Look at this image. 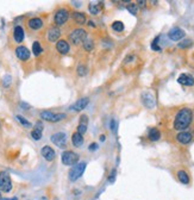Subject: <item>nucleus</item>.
<instances>
[{
	"label": "nucleus",
	"mask_w": 194,
	"mask_h": 200,
	"mask_svg": "<svg viewBox=\"0 0 194 200\" xmlns=\"http://www.w3.org/2000/svg\"><path fill=\"white\" fill-rule=\"evenodd\" d=\"M16 55L19 60L26 61V60H29V57H30V51H29V49H28L26 46H19L16 49Z\"/></svg>",
	"instance_id": "f8f14e48"
},
{
	"label": "nucleus",
	"mask_w": 194,
	"mask_h": 200,
	"mask_svg": "<svg viewBox=\"0 0 194 200\" xmlns=\"http://www.w3.org/2000/svg\"><path fill=\"white\" fill-rule=\"evenodd\" d=\"M12 189V181L7 172H0V191L8 193Z\"/></svg>",
	"instance_id": "20e7f679"
},
{
	"label": "nucleus",
	"mask_w": 194,
	"mask_h": 200,
	"mask_svg": "<svg viewBox=\"0 0 194 200\" xmlns=\"http://www.w3.org/2000/svg\"><path fill=\"white\" fill-rule=\"evenodd\" d=\"M69 18V12L66 10V8H60L56 13H55V24L61 26L63 24H66V22L68 20Z\"/></svg>",
	"instance_id": "0eeeda50"
},
{
	"label": "nucleus",
	"mask_w": 194,
	"mask_h": 200,
	"mask_svg": "<svg viewBox=\"0 0 194 200\" xmlns=\"http://www.w3.org/2000/svg\"><path fill=\"white\" fill-rule=\"evenodd\" d=\"M51 142L55 146H57L58 148H64L66 143H67V138H66V133L63 132H57L51 136Z\"/></svg>",
	"instance_id": "6e6552de"
},
{
	"label": "nucleus",
	"mask_w": 194,
	"mask_h": 200,
	"mask_svg": "<svg viewBox=\"0 0 194 200\" xmlns=\"http://www.w3.org/2000/svg\"><path fill=\"white\" fill-rule=\"evenodd\" d=\"M89 12L92 13V15H98L99 13V11H100V7L97 5V4H89Z\"/></svg>",
	"instance_id": "c756f323"
},
{
	"label": "nucleus",
	"mask_w": 194,
	"mask_h": 200,
	"mask_svg": "<svg viewBox=\"0 0 194 200\" xmlns=\"http://www.w3.org/2000/svg\"><path fill=\"white\" fill-rule=\"evenodd\" d=\"M176 139H178V142H180L181 144H188L192 141V135L189 132H180L178 136H176Z\"/></svg>",
	"instance_id": "dca6fc26"
},
{
	"label": "nucleus",
	"mask_w": 194,
	"mask_h": 200,
	"mask_svg": "<svg viewBox=\"0 0 194 200\" xmlns=\"http://www.w3.org/2000/svg\"><path fill=\"white\" fill-rule=\"evenodd\" d=\"M193 119V112L191 108H181L178 112V115H175L174 119V129L175 130H185L189 126V124L192 123Z\"/></svg>",
	"instance_id": "f257e3e1"
},
{
	"label": "nucleus",
	"mask_w": 194,
	"mask_h": 200,
	"mask_svg": "<svg viewBox=\"0 0 194 200\" xmlns=\"http://www.w3.org/2000/svg\"><path fill=\"white\" fill-rule=\"evenodd\" d=\"M88 25H89V26H93V28H94V26H95V25H94L93 22H89V23H88Z\"/></svg>",
	"instance_id": "a19ab883"
},
{
	"label": "nucleus",
	"mask_w": 194,
	"mask_h": 200,
	"mask_svg": "<svg viewBox=\"0 0 194 200\" xmlns=\"http://www.w3.org/2000/svg\"><path fill=\"white\" fill-rule=\"evenodd\" d=\"M20 106H23V107H25V108H29V105H26V104H24V102L20 104Z\"/></svg>",
	"instance_id": "ea45409f"
},
{
	"label": "nucleus",
	"mask_w": 194,
	"mask_h": 200,
	"mask_svg": "<svg viewBox=\"0 0 194 200\" xmlns=\"http://www.w3.org/2000/svg\"><path fill=\"white\" fill-rule=\"evenodd\" d=\"M110 128L112 129V131H116L117 123H116V120H114V119H112V120H111V123H110Z\"/></svg>",
	"instance_id": "e433bc0d"
},
{
	"label": "nucleus",
	"mask_w": 194,
	"mask_h": 200,
	"mask_svg": "<svg viewBox=\"0 0 194 200\" xmlns=\"http://www.w3.org/2000/svg\"><path fill=\"white\" fill-rule=\"evenodd\" d=\"M158 38H160V37H156L155 41L151 43V49H153V50H156V51H160V50H161V48L157 46V41H158Z\"/></svg>",
	"instance_id": "72a5a7b5"
},
{
	"label": "nucleus",
	"mask_w": 194,
	"mask_h": 200,
	"mask_svg": "<svg viewBox=\"0 0 194 200\" xmlns=\"http://www.w3.org/2000/svg\"><path fill=\"white\" fill-rule=\"evenodd\" d=\"M28 25H29V28L32 29V30H39L43 26V20L41 18H31L29 20Z\"/></svg>",
	"instance_id": "6ab92c4d"
},
{
	"label": "nucleus",
	"mask_w": 194,
	"mask_h": 200,
	"mask_svg": "<svg viewBox=\"0 0 194 200\" xmlns=\"http://www.w3.org/2000/svg\"><path fill=\"white\" fill-rule=\"evenodd\" d=\"M41 154L42 156L47 160V161H53L55 159V151L53 148H50L49 146H45L42 148V150H41Z\"/></svg>",
	"instance_id": "ddd939ff"
},
{
	"label": "nucleus",
	"mask_w": 194,
	"mask_h": 200,
	"mask_svg": "<svg viewBox=\"0 0 194 200\" xmlns=\"http://www.w3.org/2000/svg\"><path fill=\"white\" fill-rule=\"evenodd\" d=\"M0 200H18L17 198H11V199H7V198H1Z\"/></svg>",
	"instance_id": "58836bf2"
},
{
	"label": "nucleus",
	"mask_w": 194,
	"mask_h": 200,
	"mask_svg": "<svg viewBox=\"0 0 194 200\" xmlns=\"http://www.w3.org/2000/svg\"><path fill=\"white\" fill-rule=\"evenodd\" d=\"M86 166H87L86 162H80V163H76L75 166H73V168L68 173L70 181H76L78 179L82 176V174L86 169Z\"/></svg>",
	"instance_id": "f03ea898"
},
{
	"label": "nucleus",
	"mask_w": 194,
	"mask_h": 200,
	"mask_svg": "<svg viewBox=\"0 0 194 200\" xmlns=\"http://www.w3.org/2000/svg\"><path fill=\"white\" fill-rule=\"evenodd\" d=\"M13 38L16 41L17 43H22L24 39V30L22 26H16L15 28V31H13Z\"/></svg>",
	"instance_id": "aec40b11"
},
{
	"label": "nucleus",
	"mask_w": 194,
	"mask_h": 200,
	"mask_svg": "<svg viewBox=\"0 0 194 200\" xmlns=\"http://www.w3.org/2000/svg\"><path fill=\"white\" fill-rule=\"evenodd\" d=\"M61 159H62L63 164H66V166H75L79 161V155L76 153H74V151L67 150L62 154Z\"/></svg>",
	"instance_id": "423d86ee"
},
{
	"label": "nucleus",
	"mask_w": 194,
	"mask_h": 200,
	"mask_svg": "<svg viewBox=\"0 0 194 200\" xmlns=\"http://www.w3.org/2000/svg\"><path fill=\"white\" fill-rule=\"evenodd\" d=\"M42 131H43V125H42V123H41V122L36 123L35 129H33L31 132L32 138L36 139V141H39V139L42 138Z\"/></svg>",
	"instance_id": "2eb2a0df"
},
{
	"label": "nucleus",
	"mask_w": 194,
	"mask_h": 200,
	"mask_svg": "<svg viewBox=\"0 0 194 200\" xmlns=\"http://www.w3.org/2000/svg\"><path fill=\"white\" fill-rule=\"evenodd\" d=\"M60 36H61V31H60V29H57V28H51L50 30L48 31V39L50 42L57 41Z\"/></svg>",
	"instance_id": "412c9836"
},
{
	"label": "nucleus",
	"mask_w": 194,
	"mask_h": 200,
	"mask_svg": "<svg viewBox=\"0 0 194 200\" xmlns=\"http://www.w3.org/2000/svg\"><path fill=\"white\" fill-rule=\"evenodd\" d=\"M148 137L150 141H153V142H156V141H158L160 137H161V132L155 129V128H153V129H150L149 130V133H148Z\"/></svg>",
	"instance_id": "b1692460"
},
{
	"label": "nucleus",
	"mask_w": 194,
	"mask_h": 200,
	"mask_svg": "<svg viewBox=\"0 0 194 200\" xmlns=\"http://www.w3.org/2000/svg\"><path fill=\"white\" fill-rule=\"evenodd\" d=\"M71 142H73V144L75 146H81L84 144V137H82V135H80L79 132L73 133V136H71Z\"/></svg>",
	"instance_id": "5701e85b"
},
{
	"label": "nucleus",
	"mask_w": 194,
	"mask_h": 200,
	"mask_svg": "<svg viewBox=\"0 0 194 200\" xmlns=\"http://www.w3.org/2000/svg\"><path fill=\"white\" fill-rule=\"evenodd\" d=\"M178 179L183 184V185H188L189 184V176L185 170H179L178 172Z\"/></svg>",
	"instance_id": "393cba45"
},
{
	"label": "nucleus",
	"mask_w": 194,
	"mask_h": 200,
	"mask_svg": "<svg viewBox=\"0 0 194 200\" xmlns=\"http://www.w3.org/2000/svg\"><path fill=\"white\" fill-rule=\"evenodd\" d=\"M100 141H102V142L105 141V136H104V135H102V136H100Z\"/></svg>",
	"instance_id": "79ce46f5"
},
{
	"label": "nucleus",
	"mask_w": 194,
	"mask_h": 200,
	"mask_svg": "<svg viewBox=\"0 0 194 200\" xmlns=\"http://www.w3.org/2000/svg\"><path fill=\"white\" fill-rule=\"evenodd\" d=\"M168 36L171 41H180L181 38L185 37V31L180 28H173L169 32H168Z\"/></svg>",
	"instance_id": "9b49d317"
},
{
	"label": "nucleus",
	"mask_w": 194,
	"mask_h": 200,
	"mask_svg": "<svg viewBox=\"0 0 194 200\" xmlns=\"http://www.w3.org/2000/svg\"><path fill=\"white\" fill-rule=\"evenodd\" d=\"M127 11L131 13V15H137V11H138V6L136 4H130L127 5Z\"/></svg>",
	"instance_id": "7c9ffc66"
},
{
	"label": "nucleus",
	"mask_w": 194,
	"mask_h": 200,
	"mask_svg": "<svg viewBox=\"0 0 194 200\" xmlns=\"http://www.w3.org/2000/svg\"><path fill=\"white\" fill-rule=\"evenodd\" d=\"M11 82H12L11 75H5V76L2 77V85L5 86V87H8V86L11 85Z\"/></svg>",
	"instance_id": "2f4dec72"
},
{
	"label": "nucleus",
	"mask_w": 194,
	"mask_h": 200,
	"mask_svg": "<svg viewBox=\"0 0 194 200\" xmlns=\"http://www.w3.org/2000/svg\"><path fill=\"white\" fill-rule=\"evenodd\" d=\"M56 49H57V51L58 53H61V54H67L68 51H69V44H68V42L67 41H58L57 43H56Z\"/></svg>",
	"instance_id": "a211bd4d"
},
{
	"label": "nucleus",
	"mask_w": 194,
	"mask_h": 200,
	"mask_svg": "<svg viewBox=\"0 0 194 200\" xmlns=\"http://www.w3.org/2000/svg\"><path fill=\"white\" fill-rule=\"evenodd\" d=\"M88 102H89V99H88V98H81V99H79L78 101H75L69 108L71 111L80 112V111H82V110L88 105Z\"/></svg>",
	"instance_id": "9d476101"
},
{
	"label": "nucleus",
	"mask_w": 194,
	"mask_h": 200,
	"mask_svg": "<svg viewBox=\"0 0 194 200\" xmlns=\"http://www.w3.org/2000/svg\"><path fill=\"white\" fill-rule=\"evenodd\" d=\"M178 82L185 86H193L194 85V77L191 74H181L178 77Z\"/></svg>",
	"instance_id": "4468645a"
},
{
	"label": "nucleus",
	"mask_w": 194,
	"mask_h": 200,
	"mask_svg": "<svg viewBox=\"0 0 194 200\" xmlns=\"http://www.w3.org/2000/svg\"><path fill=\"white\" fill-rule=\"evenodd\" d=\"M41 118L43 120H47V122H51V123H57L60 120H62L66 118L64 113H54L51 111H43L41 112Z\"/></svg>",
	"instance_id": "39448f33"
},
{
	"label": "nucleus",
	"mask_w": 194,
	"mask_h": 200,
	"mask_svg": "<svg viewBox=\"0 0 194 200\" xmlns=\"http://www.w3.org/2000/svg\"><path fill=\"white\" fill-rule=\"evenodd\" d=\"M98 149V144L97 143H92V144H89V150L91 151H95Z\"/></svg>",
	"instance_id": "4c0bfd02"
},
{
	"label": "nucleus",
	"mask_w": 194,
	"mask_h": 200,
	"mask_svg": "<svg viewBox=\"0 0 194 200\" xmlns=\"http://www.w3.org/2000/svg\"><path fill=\"white\" fill-rule=\"evenodd\" d=\"M71 17H73L74 22H75L76 24H79V25H82V24H85V22H86V15H84V13H81V12H74V13L71 15Z\"/></svg>",
	"instance_id": "4be33fe9"
},
{
	"label": "nucleus",
	"mask_w": 194,
	"mask_h": 200,
	"mask_svg": "<svg viewBox=\"0 0 194 200\" xmlns=\"http://www.w3.org/2000/svg\"><path fill=\"white\" fill-rule=\"evenodd\" d=\"M16 118H17V120L19 122V123L22 124L23 126H26V128H31V123L30 122H28L24 117H22V115H16Z\"/></svg>",
	"instance_id": "c85d7f7f"
},
{
	"label": "nucleus",
	"mask_w": 194,
	"mask_h": 200,
	"mask_svg": "<svg viewBox=\"0 0 194 200\" xmlns=\"http://www.w3.org/2000/svg\"><path fill=\"white\" fill-rule=\"evenodd\" d=\"M43 51V49H42V46L39 44V42H33V44H32V53L35 56H39L41 53Z\"/></svg>",
	"instance_id": "a878e982"
},
{
	"label": "nucleus",
	"mask_w": 194,
	"mask_h": 200,
	"mask_svg": "<svg viewBox=\"0 0 194 200\" xmlns=\"http://www.w3.org/2000/svg\"><path fill=\"white\" fill-rule=\"evenodd\" d=\"M87 124H88V118L87 115H81L80 118V123H79V126H78V131L80 135H84L86 131H87Z\"/></svg>",
	"instance_id": "f3484780"
},
{
	"label": "nucleus",
	"mask_w": 194,
	"mask_h": 200,
	"mask_svg": "<svg viewBox=\"0 0 194 200\" xmlns=\"http://www.w3.org/2000/svg\"><path fill=\"white\" fill-rule=\"evenodd\" d=\"M191 44H192V41H191V39H186V41L181 42V43L179 44V46H180V48H186V46H189Z\"/></svg>",
	"instance_id": "f704fd0d"
},
{
	"label": "nucleus",
	"mask_w": 194,
	"mask_h": 200,
	"mask_svg": "<svg viewBox=\"0 0 194 200\" xmlns=\"http://www.w3.org/2000/svg\"><path fill=\"white\" fill-rule=\"evenodd\" d=\"M84 48H85L86 51H92V49L94 48L93 41H91V39H86L85 42H84Z\"/></svg>",
	"instance_id": "cd10ccee"
},
{
	"label": "nucleus",
	"mask_w": 194,
	"mask_h": 200,
	"mask_svg": "<svg viewBox=\"0 0 194 200\" xmlns=\"http://www.w3.org/2000/svg\"><path fill=\"white\" fill-rule=\"evenodd\" d=\"M112 29L117 32H122V31L124 30V24L123 22H120V20H117L114 23L112 24Z\"/></svg>",
	"instance_id": "bb28decb"
},
{
	"label": "nucleus",
	"mask_w": 194,
	"mask_h": 200,
	"mask_svg": "<svg viewBox=\"0 0 194 200\" xmlns=\"http://www.w3.org/2000/svg\"><path fill=\"white\" fill-rule=\"evenodd\" d=\"M86 38H87V32L84 29H75L69 35L70 42L74 43V44H76V46L84 43L86 41Z\"/></svg>",
	"instance_id": "7ed1b4c3"
},
{
	"label": "nucleus",
	"mask_w": 194,
	"mask_h": 200,
	"mask_svg": "<svg viewBox=\"0 0 194 200\" xmlns=\"http://www.w3.org/2000/svg\"><path fill=\"white\" fill-rule=\"evenodd\" d=\"M114 179H116V169H113V170H112V173L110 174L109 181H110V182H114Z\"/></svg>",
	"instance_id": "c9c22d12"
},
{
	"label": "nucleus",
	"mask_w": 194,
	"mask_h": 200,
	"mask_svg": "<svg viewBox=\"0 0 194 200\" xmlns=\"http://www.w3.org/2000/svg\"><path fill=\"white\" fill-rule=\"evenodd\" d=\"M142 101L144 106L148 108H153L155 106V97L150 92H144L142 94Z\"/></svg>",
	"instance_id": "1a4fd4ad"
},
{
	"label": "nucleus",
	"mask_w": 194,
	"mask_h": 200,
	"mask_svg": "<svg viewBox=\"0 0 194 200\" xmlns=\"http://www.w3.org/2000/svg\"><path fill=\"white\" fill-rule=\"evenodd\" d=\"M78 74L80 76H85L86 74H87V68H86L85 66H82V64H80L78 67Z\"/></svg>",
	"instance_id": "473e14b6"
},
{
	"label": "nucleus",
	"mask_w": 194,
	"mask_h": 200,
	"mask_svg": "<svg viewBox=\"0 0 194 200\" xmlns=\"http://www.w3.org/2000/svg\"><path fill=\"white\" fill-rule=\"evenodd\" d=\"M0 199H1V193H0Z\"/></svg>",
	"instance_id": "37998d69"
}]
</instances>
